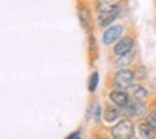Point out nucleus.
Segmentation results:
<instances>
[{"label":"nucleus","mask_w":156,"mask_h":139,"mask_svg":"<svg viewBox=\"0 0 156 139\" xmlns=\"http://www.w3.org/2000/svg\"><path fill=\"white\" fill-rule=\"evenodd\" d=\"M136 40H138V34H136V30L134 29H128V32H126V34L111 47V50H109V61L133 52L136 49Z\"/></svg>","instance_id":"nucleus-1"},{"label":"nucleus","mask_w":156,"mask_h":139,"mask_svg":"<svg viewBox=\"0 0 156 139\" xmlns=\"http://www.w3.org/2000/svg\"><path fill=\"white\" fill-rule=\"evenodd\" d=\"M138 82L133 67H124V69H114L109 74V87H119V89H128Z\"/></svg>","instance_id":"nucleus-2"},{"label":"nucleus","mask_w":156,"mask_h":139,"mask_svg":"<svg viewBox=\"0 0 156 139\" xmlns=\"http://www.w3.org/2000/svg\"><path fill=\"white\" fill-rule=\"evenodd\" d=\"M109 134H111L112 139H134L136 137V121L124 116L116 124L111 126Z\"/></svg>","instance_id":"nucleus-3"},{"label":"nucleus","mask_w":156,"mask_h":139,"mask_svg":"<svg viewBox=\"0 0 156 139\" xmlns=\"http://www.w3.org/2000/svg\"><path fill=\"white\" fill-rule=\"evenodd\" d=\"M124 116L133 121H143L149 111V101H141V99H133L129 97L128 104L122 107Z\"/></svg>","instance_id":"nucleus-4"},{"label":"nucleus","mask_w":156,"mask_h":139,"mask_svg":"<svg viewBox=\"0 0 156 139\" xmlns=\"http://www.w3.org/2000/svg\"><path fill=\"white\" fill-rule=\"evenodd\" d=\"M101 32H102L101 34V44L104 45V47L111 49L112 45H114L116 42H118L119 39L128 32V25L121 24V22H116V24L106 27L104 30H101Z\"/></svg>","instance_id":"nucleus-5"},{"label":"nucleus","mask_w":156,"mask_h":139,"mask_svg":"<svg viewBox=\"0 0 156 139\" xmlns=\"http://www.w3.org/2000/svg\"><path fill=\"white\" fill-rule=\"evenodd\" d=\"M126 12H128V4L121 5V7L114 9V10H111V12H106V14H98L96 15V27L101 29V30H104L106 27L116 24V20H119V19L124 17Z\"/></svg>","instance_id":"nucleus-6"},{"label":"nucleus","mask_w":156,"mask_h":139,"mask_svg":"<svg viewBox=\"0 0 156 139\" xmlns=\"http://www.w3.org/2000/svg\"><path fill=\"white\" fill-rule=\"evenodd\" d=\"M92 15H94V10H92L91 2L77 0V20L87 34L92 32Z\"/></svg>","instance_id":"nucleus-7"},{"label":"nucleus","mask_w":156,"mask_h":139,"mask_svg":"<svg viewBox=\"0 0 156 139\" xmlns=\"http://www.w3.org/2000/svg\"><path fill=\"white\" fill-rule=\"evenodd\" d=\"M122 117H124V111H122V107H119V106L112 104V102H109V101L104 102V106H102V122L112 126Z\"/></svg>","instance_id":"nucleus-8"},{"label":"nucleus","mask_w":156,"mask_h":139,"mask_svg":"<svg viewBox=\"0 0 156 139\" xmlns=\"http://www.w3.org/2000/svg\"><path fill=\"white\" fill-rule=\"evenodd\" d=\"M91 4H92L94 15H98V14L111 12V10H114V9L121 7V5H126L128 0H91Z\"/></svg>","instance_id":"nucleus-9"},{"label":"nucleus","mask_w":156,"mask_h":139,"mask_svg":"<svg viewBox=\"0 0 156 139\" xmlns=\"http://www.w3.org/2000/svg\"><path fill=\"white\" fill-rule=\"evenodd\" d=\"M106 99L112 104L119 106V107H124L129 101V94L126 89H119V87H109L108 94H106Z\"/></svg>","instance_id":"nucleus-10"},{"label":"nucleus","mask_w":156,"mask_h":139,"mask_svg":"<svg viewBox=\"0 0 156 139\" xmlns=\"http://www.w3.org/2000/svg\"><path fill=\"white\" fill-rule=\"evenodd\" d=\"M136 62H138V49H134V50L129 52V54L121 55V57L111 59V67H112V71H114V69L133 67V65H134Z\"/></svg>","instance_id":"nucleus-11"},{"label":"nucleus","mask_w":156,"mask_h":139,"mask_svg":"<svg viewBox=\"0 0 156 139\" xmlns=\"http://www.w3.org/2000/svg\"><path fill=\"white\" fill-rule=\"evenodd\" d=\"M128 94L129 97L133 99H141V101H148L149 97H151V91H149L148 87H146L143 82H134L133 85H129L128 89Z\"/></svg>","instance_id":"nucleus-12"},{"label":"nucleus","mask_w":156,"mask_h":139,"mask_svg":"<svg viewBox=\"0 0 156 139\" xmlns=\"http://www.w3.org/2000/svg\"><path fill=\"white\" fill-rule=\"evenodd\" d=\"M87 119L94 121L96 126H101V122H102V104L99 102V99H92V102L89 104Z\"/></svg>","instance_id":"nucleus-13"},{"label":"nucleus","mask_w":156,"mask_h":139,"mask_svg":"<svg viewBox=\"0 0 156 139\" xmlns=\"http://www.w3.org/2000/svg\"><path fill=\"white\" fill-rule=\"evenodd\" d=\"M136 137L139 139H156V131L143 119L136 122Z\"/></svg>","instance_id":"nucleus-14"},{"label":"nucleus","mask_w":156,"mask_h":139,"mask_svg":"<svg viewBox=\"0 0 156 139\" xmlns=\"http://www.w3.org/2000/svg\"><path fill=\"white\" fill-rule=\"evenodd\" d=\"M98 87H99V72L92 71L91 75H89V79H87V91H89V94H96Z\"/></svg>","instance_id":"nucleus-15"},{"label":"nucleus","mask_w":156,"mask_h":139,"mask_svg":"<svg viewBox=\"0 0 156 139\" xmlns=\"http://www.w3.org/2000/svg\"><path fill=\"white\" fill-rule=\"evenodd\" d=\"M133 69H134V74H136V79H138V82H144L146 79H148V69H146L139 61L136 62L134 65H133Z\"/></svg>","instance_id":"nucleus-16"},{"label":"nucleus","mask_w":156,"mask_h":139,"mask_svg":"<svg viewBox=\"0 0 156 139\" xmlns=\"http://www.w3.org/2000/svg\"><path fill=\"white\" fill-rule=\"evenodd\" d=\"M92 139H112V137L108 131V132H94V137Z\"/></svg>","instance_id":"nucleus-17"},{"label":"nucleus","mask_w":156,"mask_h":139,"mask_svg":"<svg viewBox=\"0 0 156 139\" xmlns=\"http://www.w3.org/2000/svg\"><path fill=\"white\" fill-rule=\"evenodd\" d=\"M66 139H82V137H81V129H77V131L71 132V134H69Z\"/></svg>","instance_id":"nucleus-18"},{"label":"nucleus","mask_w":156,"mask_h":139,"mask_svg":"<svg viewBox=\"0 0 156 139\" xmlns=\"http://www.w3.org/2000/svg\"><path fill=\"white\" fill-rule=\"evenodd\" d=\"M154 5H156V0H154Z\"/></svg>","instance_id":"nucleus-19"},{"label":"nucleus","mask_w":156,"mask_h":139,"mask_svg":"<svg viewBox=\"0 0 156 139\" xmlns=\"http://www.w3.org/2000/svg\"><path fill=\"white\" fill-rule=\"evenodd\" d=\"M134 139H139V137H134Z\"/></svg>","instance_id":"nucleus-20"}]
</instances>
